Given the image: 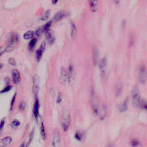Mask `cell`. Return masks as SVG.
I'll return each instance as SVG.
<instances>
[{"label":"cell","mask_w":147,"mask_h":147,"mask_svg":"<svg viewBox=\"0 0 147 147\" xmlns=\"http://www.w3.org/2000/svg\"><path fill=\"white\" fill-rule=\"evenodd\" d=\"M69 121H70V116L69 114L67 111H65L63 112L61 115V126L63 129V130L66 131L68 130L69 126Z\"/></svg>","instance_id":"6da1fadb"},{"label":"cell","mask_w":147,"mask_h":147,"mask_svg":"<svg viewBox=\"0 0 147 147\" xmlns=\"http://www.w3.org/2000/svg\"><path fill=\"white\" fill-rule=\"evenodd\" d=\"M99 68L100 76L104 78L106 76L107 69V63L106 57H103L100 60L99 63Z\"/></svg>","instance_id":"7a4b0ae2"},{"label":"cell","mask_w":147,"mask_h":147,"mask_svg":"<svg viewBox=\"0 0 147 147\" xmlns=\"http://www.w3.org/2000/svg\"><path fill=\"white\" fill-rule=\"evenodd\" d=\"M131 98H132V102L134 106H139L140 103L142 99L140 97L139 91L137 88V87H134L132 90Z\"/></svg>","instance_id":"3957f363"},{"label":"cell","mask_w":147,"mask_h":147,"mask_svg":"<svg viewBox=\"0 0 147 147\" xmlns=\"http://www.w3.org/2000/svg\"><path fill=\"white\" fill-rule=\"evenodd\" d=\"M40 88V78L38 75L36 74L33 77L32 80V90L34 95L36 97Z\"/></svg>","instance_id":"277c9868"},{"label":"cell","mask_w":147,"mask_h":147,"mask_svg":"<svg viewBox=\"0 0 147 147\" xmlns=\"http://www.w3.org/2000/svg\"><path fill=\"white\" fill-rule=\"evenodd\" d=\"M138 79L140 83L145 84L147 79V71L145 65H141L139 69Z\"/></svg>","instance_id":"5b68a950"},{"label":"cell","mask_w":147,"mask_h":147,"mask_svg":"<svg viewBox=\"0 0 147 147\" xmlns=\"http://www.w3.org/2000/svg\"><path fill=\"white\" fill-rule=\"evenodd\" d=\"M92 98V109L93 114L95 115H97L99 113V109H98V102L96 100V98L94 95V94H92L91 95Z\"/></svg>","instance_id":"8992f818"},{"label":"cell","mask_w":147,"mask_h":147,"mask_svg":"<svg viewBox=\"0 0 147 147\" xmlns=\"http://www.w3.org/2000/svg\"><path fill=\"white\" fill-rule=\"evenodd\" d=\"M60 144V136L59 131L57 130H56L54 131L53 135V140H52V146L54 147L59 146Z\"/></svg>","instance_id":"52a82bcc"},{"label":"cell","mask_w":147,"mask_h":147,"mask_svg":"<svg viewBox=\"0 0 147 147\" xmlns=\"http://www.w3.org/2000/svg\"><path fill=\"white\" fill-rule=\"evenodd\" d=\"M67 16H68V13L67 11L64 10H60L55 14L53 19L55 21H59L62 20L63 18L67 17Z\"/></svg>","instance_id":"ba28073f"},{"label":"cell","mask_w":147,"mask_h":147,"mask_svg":"<svg viewBox=\"0 0 147 147\" xmlns=\"http://www.w3.org/2000/svg\"><path fill=\"white\" fill-rule=\"evenodd\" d=\"M68 80L67 71L64 68H61L60 74V82L62 84H65Z\"/></svg>","instance_id":"9c48e42d"},{"label":"cell","mask_w":147,"mask_h":147,"mask_svg":"<svg viewBox=\"0 0 147 147\" xmlns=\"http://www.w3.org/2000/svg\"><path fill=\"white\" fill-rule=\"evenodd\" d=\"M13 81L14 84H18L21 81V75L19 71L16 69H13L11 71Z\"/></svg>","instance_id":"30bf717a"},{"label":"cell","mask_w":147,"mask_h":147,"mask_svg":"<svg viewBox=\"0 0 147 147\" xmlns=\"http://www.w3.org/2000/svg\"><path fill=\"white\" fill-rule=\"evenodd\" d=\"M45 43H42L40 45V47L38 48V49L36 51V58L37 61H39L41 59L42 55L45 51Z\"/></svg>","instance_id":"8fae6325"},{"label":"cell","mask_w":147,"mask_h":147,"mask_svg":"<svg viewBox=\"0 0 147 147\" xmlns=\"http://www.w3.org/2000/svg\"><path fill=\"white\" fill-rule=\"evenodd\" d=\"M67 74H68V81L69 83H71L74 79V68L72 64H70L68 66Z\"/></svg>","instance_id":"7c38bea8"},{"label":"cell","mask_w":147,"mask_h":147,"mask_svg":"<svg viewBox=\"0 0 147 147\" xmlns=\"http://www.w3.org/2000/svg\"><path fill=\"white\" fill-rule=\"evenodd\" d=\"M45 36H46V39L49 44H52L55 42V36L50 30H48L45 32Z\"/></svg>","instance_id":"4fadbf2b"},{"label":"cell","mask_w":147,"mask_h":147,"mask_svg":"<svg viewBox=\"0 0 147 147\" xmlns=\"http://www.w3.org/2000/svg\"><path fill=\"white\" fill-rule=\"evenodd\" d=\"M39 102L38 100L37 99L33 106V115L36 120H37L39 116Z\"/></svg>","instance_id":"5bb4252c"},{"label":"cell","mask_w":147,"mask_h":147,"mask_svg":"<svg viewBox=\"0 0 147 147\" xmlns=\"http://www.w3.org/2000/svg\"><path fill=\"white\" fill-rule=\"evenodd\" d=\"M92 58H93V63L94 65H96L98 62L99 59V51L97 48H94L92 51Z\"/></svg>","instance_id":"9a60e30c"},{"label":"cell","mask_w":147,"mask_h":147,"mask_svg":"<svg viewBox=\"0 0 147 147\" xmlns=\"http://www.w3.org/2000/svg\"><path fill=\"white\" fill-rule=\"evenodd\" d=\"M14 48V44H11V43H9V44L8 45H7L6 47H4L3 49H1V55H2V54L3 53H7L9 52H10Z\"/></svg>","instance_id":"2e32d148"},{"label":"cell","mask_w":147,"mask_h":147,"mask_svg":"<svg viewBox=\"0 0 147 147\" xmlns=\"http://www.w3.org/2000/svg\"><path fill=\"white\" fill-rule=\"evenodd\" d=\"M97 1L98 0H89V5L91 10L92 12H95L97 9Z\"/></svg>","instance_id":"e0dca14e"},{"label":"cell","mask_w":147,"mask_h":147,"mask_svg":"<svg viewBox=\"0 0 147 147\" xmlns=\"http://www.w3.org/2000/svg\"><path fill=\"white\" fill-rule=\"evenodd\" d=\"M12 138L10 137H6L1 140V145L3 146H7L11 142Z\"/></svg>","instance_id":"ac0fdd59"},{"label":"cell","mask_w":147,"mask_h":147,"mask_svg":"<svg viewBox=\"0 0 147 147\" xmlns=\"http://www.w3.org/2000/svg\"><path fill=\"white\" fill-rule=\"evenodd\" d=\"M71 35L72 38H74L77 34V28L74 22L71 23Z\"/></svg>","instance_id":"d6986e66"},{"label":"cell","mask_w":147,"mask_h":147,"mask_svg":"<svg viewBox=\"0 0 147 147\" xmlns=\"http://www.w3.org/2000/svg\"><path fill=\"white\" fill-rule=\"evenodd\" d=\"M19 41V36L17 34H13L11 36L10 39V43L14 44Z\"/></svg>","instance_id":"ffe728a7"},{"label":"cell","mask_w":147,"mask_h":147,"mask_svg":"<svg viewBox=\"0 0 147 147\" xmlns=\"http://www.w3.org/2000/svg\"><path fill=\"white\" fill-rule=\"evenodd\" d=\"M127 109V102L125 100L120 106L119 107V110L121 112H125Z\"/></svg>","instance_id":"44dd1931"},{"label":"cell","mask_w":147,"mask_h":147,"mask_svg":"<svg viewBox=\"0 0 147 147\" xmlns=\"http://www.w3.org/2000/svg\"><path fill=\"white\" fill-rule=\"evenodd\" d=\"M34 34H35L34 32H33V31H28L24 33L23 37H24V39L29 40V39L32 38L33 37Z\"/></svg>","instance_id":"7402d4cb"},{"label":"cell","mask_w":147,"mask_h":147,"mask_svg":"<svg viewBox=\"0 0 147 147\" xmlns=\"http://www.w3.org/2000/svg\"><path fill=\"white\" fill-rule=\"evenodd\" d=\"M36 42H37V40L36 38H33L30 40V41L29 43V45H28V48H29V51H31L34 49L35 45L36 44Z\"/></svg>","instance_id":"603a6c76"},{"label":"cell","mask_w":147,"mask_h":147,"mask_svg":"<svg viewBox=\"0 0 147 147\" xmlns=\"http://www.w3.org/2000/svg\"><path fill=\"white\" fill-rule=\"evenodd\" d=\"M49 15H50V10H47L45 11V12L42 14V15L41 16L40 20L41 21H45V20H48V18L49 17Z\"/></svg>","instance_id":"cb8c5ba5"},{"label":"cell","mask_w":147,"mask_h":147,"mask_svg":"<svg viewBox=\"0 0 147 147\" xmlns=\"http://www.w3.org/2000/svg\"><path fill=\"white\" fill-rule=\"evenodd\" d=\"M40 133H41V136L43 140H45L46 139V131H45V127L44 125L43 122H41V127H40Z\"/></svg>","instance_id":"d4e9b609"},{"label":"cell","mask_w":147,"mask_h":147,"mask_svg":"<svg viewBox=\"0 0 147 147\" xmlns=\"http://www.w3.org/2000/svg\"><path fill=\"white\" fill-rule=\"evenodd\" d=\"M138 107L145 111H147V102L145 100L141 99Z\"/></svg>","instance_id":"484cf974"},{"label":"cell","mask_w":147,"mask_h":147,"mask_svg":"<svg viewBox=\"0 0 147 147\" xmlns=\"http://www.w3.org/2000/svg\"><path fill=\"white\" fill-rule=\"evenodd\" d=\"M51 24H52V21H48V22H47L44 25H43L42 26L43 32H46L47 30H49V28H50Z\"/></svg>","instance_id":"4316f807"},{"label":"cell","mask_w":147,"mask_h":147,"mask_svg":"<svg viewBox=\"0 0 147 147\" xmlns=\"http://www.w3.org/2000/svg\"><path fill=\"white\" fill-rule=\"evenodd\" d=\"M75 137L76 140H79V141H81L82 139H83V134L82 132L80 131H77L75 134Z\"/></svg>","instance_id":"83f0119b"},{"label":"cell","mask_w":147,"mask_h":147,"mask_svg":"<svg viewBox=\"0 0 147 147\" xmlns=\"http://www.w3.org/2000/svg\"><path fill=\"white\" fill-rule=\"evenodd\" d=\"M34 134V129L33 128L31 130V131H30V133L29 134V141H28V144H27L28 146H29V144L31 143V142H32V140L33 138Z\"/></svg>","instance_id":"f1b7e54d"},{"label":"cell","mask_w":147,"mask_h":147,"mask_svg":"<svg viewBox=\"0 0 147 147\" xmlns=\"http://www.w3.org/2000/svg\"><path fill=\"white\" fill-rule=\"evenodd\" d=\"M20 125V122L17 119H14L12 121L11 123V126L13 128H17L18 126H19Z\"/></svg>","instance_id":"f546056e"},{"label":"cell","mask_w":147,"mask_h":147,"mask_svg":"<svg viewBox=\"0 0 147 147\" xmlns=\"http://www.w3.org/2000/svg\"><path fill=\"white\" fill-rule=\"evenodd\" d=\"M43 30H42V27H40V28H38L37 29H36V30L35 31L34 33H35V35L37 36H40L42 33H43Z\"/></svg>","instance_id":"4dcf8cb0"},{"label":"cell","mask_w":147,"mask_h":147,"mask_svg":"<svg viewBox=\"0 0 147 147\" xmlns=\"http://www.w3.org/2000/svg\"><path fill=\"white\" fill-rule=\"evenodd\" d=\"M25 107H26V103H25L24 101L21 102L20 103V105H19V107H18L19 110H20V111H23V110H25Z\"/></svg>","instance_id":"1f68e13d"},{"label":"cell","mask_w":147,"mask_h":147,"mask_svg":"<svg viewBox=\"0 0 147 147\" xmlns=\"http://www.w3.org/2000/svg\"><path fill=\"white\" fill-rule=\"evenodd\" d=\"M11 86H10L9 84V85H6V86L3 89H2L1 90V93L2 94V93H4V92H6L10 91L11 90Z\"/></svg>","instance_id":"d6a6232c"},{"label":"cell","mask_w":147,"mask_h":147,"mask_svg":"<svg viewBox=\"0 0 147 147\" xmlns=\"http://www.w3.org/2000/svg\"><path fill=\"white\" fill-rule=\"evenodd\" d=\"M8 62H9V64H10L11 65H13V66H16V62L14 59H13L12 57H10L9 59Z\"/></svg>","instance_id":"836d02e7"},{"label":"cell","mask_w":147,"mask_h":147,"mask_svg":"<svg viewBox=\"0 0 147 147\" xmlns=\"http://www.w3.org/2000/svg\"><path fill=\"white\" fill-rule=\"evenodd\" d=\"M140 145V142L137 140H133L131 141V145L132 146H137Z\"/></svg>","instance_id":"e575fe53"},{"label":"cell","mask_w":147,"mask_h":147,"mask_svg":"<svg viewBox=\"0 0 147 147\" xmlns=\"http://www.w3.org/2000/svg\"><path fill=\"white\" fill-rule=\"evenodd\" d=\"M62 98H63V95L61 92H59L57 95V103H61V102L62 100Z\"/></svg>","instance_id":"d590c367"},{"label":"cell","mask_w":147,"mask_h":147,"mask_svg":"<svg viewBox=\"0 0 147 147\" xmlns=\"http://www.w3.org/2000/svg\"><path fill=\"white\" fill-rule=\"evenodd\" d=\"M16 93H15V94L13 95L11 100V103H10V110H12L13 106L14 105V102H15V99H16Z\"/></svg>","instance_id":"8d00e7d4"},{"label":"cell","mask_w":147,"mask_h":147,"mask_svg":"<svg viewBox=\"0 0 147 147\" xmlns=\"http://www.w3.org/2000/svg\"><path fill=\"white\" fill-rule=\"evenodd\" d=\"M5 119H2L1 120V126H0V132L1 133L2 131V130H3V126L5 125Z\"/></svg>","instance_id":"74e56055"},{"label":"cell","mask_w":147,"mask_h":147,"mask_svg":"<svg viewBox=\"0 0 147 147\" xmlns=\"http://www.w3.org/2000/svg\"><path fill=\"white\" fill-rule=\"evenodd\" d=\"M121 90H122V87L121 86H119V87H118V88H117V92H116V93H117V95L118 96V95H119L120 94H121Z\"/></svg>","instance_id":"f35d334b"},{"label":"cell","mask_w":147,"mask_h":147,"mask_svg":"<svg viewBox=\"0 0 147 147\" xmlns=\"http://www.w3.org/2000/svg\"><path fill=\"white\" fill-rule=\"evenodd\" d=\"M126 26V21L125 20H123L122 21V29H125Z\"/></svg>","instance_id":"ab89813d"},{"label":"cell","mask_w":147,"mask_h":147,"mask_svg":"<svg viewBox=\"0 0 147 147\" xmlns=\"http://www.w3.org/2000/svg\"><path fill=\"white\" fill-rule=\"evenodd\" d=\"M59 0H52V3L53 5H55L57 3V2H58Z\"/></svg>","instance_id":"60d3db41"},{"label":"cell","mask_w":147,"mask_h":147,"mask_svg":"<svg viewBox=\"0 0 147 147\" xmlns=\"http://www.w3.org/2000/svg\"><path fill=\"white\" fill-rule=\"evenodd\" d=\"M114 1V2L116 4V5H118L119 3V1L120 0H113Z\"/></svg>","instance_id":"b9f144b4"},{"label":"cell","mask_w":147,"mask_h":147,"mask_svg":"<svg viewBox=\"0 0 147 147\" xmlns=\"http://www.w3.org/2000/svg\"><path fill=\"white\" fill-rule=\"evenodd\" d=\"M5 82H6V83H9V82H10L9 79L8 78H5ZM8 84H9V83H8Z\"/></svg>","instance_id":"7bdbcfd3"},{"label":"cell","mask_w":147,"mask_h":147,"mask_svg":"<svg viewBox=\"0 0 147 147\" xmlns=\"http://www.w3.org/2000/svg\"><path fill=\"white\" fill-rule=\"evenodd\" d=\"M2 66H3V64H1V67H0V69H2Z\"/></svg>","instance_id":"ee69618b"},{"label":"cell","mask_w":147,"mask_h":147,"mask_svg":"<svg viewBox=\"0 0 147 147\" xmlns=\"http://www.w3.org/2000/svg\"><path fill=\"white\" fill-rule=\"evenodd\" d=\"M25 146V145L24 144H22V145H21V146Z\"/></svg>","instance_id":"f6af8a7d"}]
</instances>
